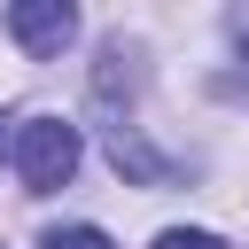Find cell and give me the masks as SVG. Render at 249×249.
Segmentation results:
<instances>
[{
	"mask_svg": "<svg viewBox=\"0 0 249 249\" xmlns=\"http://www.w3.org/2000/svg\"><path fill=\"white\" fill-rule=\"evenodd\" d=\"M70 171H78V124H62V117H23V124H16V179H23V195L70 187Z\"/></svg>",
	"mask_w": 249,
	"mask_h": 249,
	"instance_id": "1",
	"label": "cell"
},
{
	"mask_svg": "<svg viewBox=\"0 0 249 249\" xmlns=\"http://www.w3.org/2000/svg\"><path fill=\"white\" fill-rule=\"evenodd\" d=\"M8 39L47 62V54H62V47L78 39V16H70L62 0H16V8H8Z\"/></svg>",
	"mask_w": 249,
	"mask_h": 249,
	"instance_id": "2",
	"label": "cell"
},
{
	"mask_svg": "<svg viewBox=\"0 0 249 249\" xmlns=\"http://www.w3.org/2000/svg\"><path fill=\"white\" fill-rule=\"evenodd\" d=\"M101 148H109V163H117L132 187H163V179H171V156H156V148L140 140V124H124V117L101 124Z\"/></svg>",
	"mask_w": 249,
	"mask_h": 249,
	"instance_id": "3",
	"label": "cell"
},
{
	"mask_svg": "<svg viewBox=\"0 0 249 249\" xmlns=\"http://www.w3.org/2000/svg\"><path fill=\"white\" fill-rule=\"evenodd\" d=\"M39 249H117V241H109L101 226H47Z\"/></svg>",
	"mask_w": 249,
	"mask_h": 249,
	"instance_id": "4",
	"label": "cell"
},
{
	"mask_svg": "<svg viewBox=\"0 0 249 249\" xmlns=\"http://www.w3.org/2000/svg\"><path fill=\"white\" fill-rule=\"evenodd\" d=\"M156 249H226L218 233H202V226H163L156 233Z\"/></svg>",
	"mask_w": 249,
	"mask_h": 249,
	"instance_id": "5",
	"label": "cell"
},
{
	"mask_svg": "<svg viewBox=\"0 0 249 249\" xmlns=\"http://www.w3.org/2000/svg\"><path fill=\"white\" fill-rule=\"evenodd\" d=\"M0 148H8V117H0Z\"/></svg>",
	"mask_w": 249,
	"mask_h": 249,
	"instance_id": "6",
	"label": "cell"
}]
</instances>
